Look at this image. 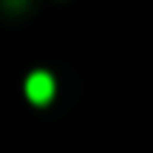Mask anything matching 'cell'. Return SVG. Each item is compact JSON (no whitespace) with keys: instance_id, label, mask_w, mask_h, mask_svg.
Here are the masks:
<instances>
[{"instance_id":"6da1fadb","label":"cell","mask_w":153,"mask_h":153,"mask_svg":"<svg viewBox=\"0 0 153 153\" xmlns=\"http://www.w3.org/2000/svg\"><path fill=\"white\" fill-rule=\"evenodd\" d=\"M26 97L31 99L34 105H45L54 99V76L45 71H34L28 74L26 79Z\"/></svg>"}]
</instances>
